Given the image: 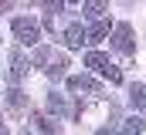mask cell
Returning <instances> with one entry per match:
<instances>
[{
    "instance_id": "cell-1",
    "label": "cell",
    "mask_w": 146,
    "mask_h": 135,
    "mask_svg": "<svg viewBox=\"0 0 146 135\" xmlns=\"http://www.w3.org/2000/svg\"><path fill=\"white\" fill-rule=\"evenodd\" d=\"M34 64L44 68L51 78H61L65 68H68V58H65L61 51H54V47H37V51H34Z\"/></svg>"
},
{
    "instance_id": "cell-2",
    "label": "cell",
    "mask_w": 146,
    "mask_h": 135,
    "mask_svg": "<svg viewBox=\"0 0 146 135\" xmlns=\"http://www.w3.org/2000/svg\"><path fill=\"white\" fill-rule=\"evenodd\" d=\"M10 27H14V37L21 44H37V37H41V27H37L34 20H27V17H17Z\"/></svg>"
},
{
    "instance_id": "cell-3",
    "label": "cell",
    "mask_w": 146,
    "mask_h": 135,
    "mask_svg": "<svg viewBox=\"0 0 146 135\" xmlns=\"http://www.w3.org/2000/svg\"><path fill=\"white\" fill-rule=\"evenodd\" d=\"M112 47H115L119 54H133V51H136V44H133V27H129V24H115V27H112Z\"/></svg>"
},
{
    "instance_id": "cell-4",
    "label": "cell",
    "mask_w": 146,
    "mask_h": 135,
    "mask_svg": "<svg viewBox=\"0 0 146 135\" xmlns=\"http://www.w3.org/2000/svg\"><path fill=\"white\" fill-rule=\"evenodd\" d=\"M68 91H88V95H102V85L85 78V74H72L68 78Z\"/></svg>"
},
{
    "instance_id": "cell-5",
    "label": "cell",
    "mask_w": 146,
    "mask_h": 135,
    "mask_svg": "<svg viewBox=\"0 0 146 135\" xmlns=\"http://www.w3.org/2000/svg\"><path fill=\"white\" fill-rule=\"evenodd\" d=\"M27 74V58H24V51H10V85H17L21 78Z\"/></svg>"
},
{
    "instance_id": "cell-6",
    "label": "cell",
    "mask_w": 146,
    "mask_h": 135,
    "mask_svg": "<svg viewBox=\"0 0 146 135\" xmlns=\"http://www.w3.org/2000/svg\"><path fill=\"white\" fill-rule=\"evenodd\" d=\"M65 44H68V47H82V44H88V27L72 24V27L65 31Z\"/></svg>"
},
{
    "instance_id": "cell-7",
    "label": "cell",
    "mask_w": 146,
    "mask_h": 135,
    "mask_svg": "<svg viewBox=\"0 0 146 135\" xmlns=\"http://www.w3.org/2000/svg\"><path fill=\"white\" fill-rule=\"evenodd\" d=\"M109 31H112V24L102 17V20H95L92 27H88V44H95V41H102V37H109Z\"/></svg>"
},
{
    "instance_id": "cell-8",
    "label": "cell",
    "mask_w": 146,
    "mask_h": 135,
    "mask_svg": "<svg viewBox=\"0 0 146 135\" xmlns=\"http://www.w3.org/2000/svg\"><path fill=\"white\" fill-rule=\"evenodd\" d=\"M7 105H10V111H24V108H27V95H24L21 88H10V91H7Z\"/></svg>"
},
{
    "instance_id": "cell-9",
    "label": "cell",
    "mask_w": 146,
    "mask_h": 135,
    "mask_svg": "<svg viewBox=\"0 0 146 135\" xmlns=\"http://www.w3.org/2000/svg\"><path fill=\"white\" fill-rule=\"evenodd\" d=\"M85 64L92 68V71H99V74H102V71H106L112 61L106 58V54H99V51H88V54H85Z\"/></svg>"
},
{
    "instance_id": "cell-10",
    "label": "cell",
    "mask_w": 146,
    "mask_h": 135,
    "mask_svg": "<svg viewBox=\"0 0 146 135\" xmlns=\"http://www.w3.org/2000/svg\"><path fill=\"white\" fill-rule=\"evenodd\" d=\"M34 125H37L44 135H61V125H58L54 118H48V115H34Z\"/></svg>"
},
{
    "instance_id": "cell-11",
    "label": "cell",
    "mask_w": 146,
    "mask_h": 135,
    "mask_svg": "<svg viewBox=\"0 0 146 135\" xmlns=\"http://www.w3.org/2000/svg\"><path fill=\"white\" fill-rule=\"evenodd\" d=\"M129 101H133V108L146 111V85H133L129 88Z\"/></svg>"
},
{
    "instance_id": "cell-12",
    "label": "cell",
    "mask_w": 146,
    "mask_h": 135,
    "mask_svg": "<svg viewBox=\"0 0 146 135\" xmlns=\"http://www.w3.org/2000/svg\"><path fill=\"white\" fill-rule=\"evenodd\" d=\"M143 128H146V122L133 115V118H126V122H122V132H119V135H143Z\"/></svg>"
},
{
    "instance_id": "cell-13",
    "label": "cell",
    "mask_w": 146,
    "mask_h": 135,
    "mask_svg": "<svg viewBox=\"0 0 146 135\" xmlns=\"http://www.w3.org/2000/svg\"><path fill=\"white\" fill-rule=\"evenodd\" d=\"M82 10H85L88 17H99V20H102V14H106V3H99V0H92V3H82Z\"/></svg>"
},
{
    "instance_id": "cell-14",
    "label": "cell",
    "mask_w": 146,
    "mask_h": 135,
    "mask_svg": "<svg viewBox=\"0 0 146 135\" xmlns=\"http://www.w3.org/2000/svg\"><path fill=\"white\" fill-rule=\"evenodd\" d=\"M48 108H51L54 115H61V111H65V101H61V95H54V91H51V95H48Z\"/></svg>"
},
{
    "instance_id": "cell-15",
    "label": "cell",
    "mask_w": 146,
    "mask_h": 135,
    "mask_svg": "<svg viewBox=\"0 0 146 135\" xmlns=\"http://www.w3.org/2000/svg\"><path fill=\"white\" fill-rule=\"evenodd\" d=\"M95 135H115V128H109V125H106V128H99Z\"/></svg>"
},
{
    "instance_id": "cell-16",
    "label": "cell",
    "mask_w": 146,
    "mask_h": 135,
    "mask_svg": "<svg viewBox=\"0 0 146 135\" xmlns=\"http://www.w3.org/2000/svg\"><path fill=\"white\" fill-rule=\"evenodd\" d=\"M0 135H7V125H3V122H0Z\"/></svg>"
}]
</instances>
